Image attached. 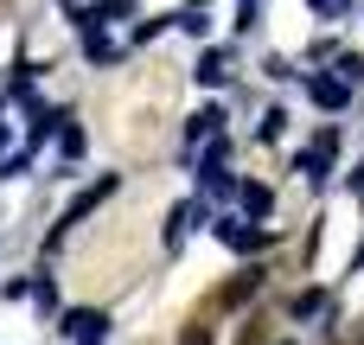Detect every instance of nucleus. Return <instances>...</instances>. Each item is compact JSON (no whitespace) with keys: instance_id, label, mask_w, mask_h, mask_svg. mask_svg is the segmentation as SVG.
I'll list each match as a JSON object with an SVG mask.
<instances>
[{"instance_id":"obj_3","label":"nucleus","mask_w":364,"mask_h":345,"mask_svg":"<svg viewBox=\"0 0 364 345\" xmlns=\"http://www.w3.org/2000/svg\"><path fill=\"white\" fill-rule=\"evenodd\" d=\"M58 333L77 339V345H96L102 333H109V314H96V307H70V314L58 320Z\"/></svg>"},{"instance_id":"obj_5","label":"nucleus","mask_w":364,"mask_h":345,"mask_svg":"<svg viewBox=\"0 0 364 345\" xmlns=\"http://www.w3.org/2000/svg\"><path fill=\"white\" fill-rule=\"evenodd\" d=\"M218 122H224L218 109H198V115H192V128H186V154H198L205 141H218Z\"/></svg>"},{"instance_id":"obj_6","label":"nucleus","mask_w":364,"mask_h":345,"mask_svg":"<svg viewBox=\"0 0 364 345\" xmlns=\"http://www.w3.org/2000/svg\"><path fill=\"white\" fill-rule=\"evenodd\" d=\"M192 224H198V205H179V211H173V218H166V250H179V243H186V230H192Z\"/></svg>"},{"instance_id":"obj_1","label":"nucleus","mask_w":364,"mask_h":345,"mask_svg":"<svg viewBox=\"0 0 364 345\" xmlns=\"http://www.w3.org/2000/svg\"><path fill=\"white\" fill-rule=\"evenodd\" d=\"M102 198H115V173H102L90 192H77V198H70V211H64V218H58V230H51V250H58V243H64V237H70V230H77V224H83Z\"/></svg>"},{"instance_id":"obj_2","label":"nucleus","mask_w":364,"mask_h":345,"mask_svg":"<svg viewBox=\"0 0 364 345\" xmlns=\"http://www.w3.org/2000/svg\"><path fill=\"white\" fill-rule=\"evenodd\" d=\"M218 243H224V250L256 256V250H269V230H256L250 218H218Z\"/></svg>"},{"instance_id":"obj_11","label":"nucleus","mask_w":364,"mask_h":345,"mask_svg":"<svg viewBox=\"0 0 364 345\" xmlns=\"http://www.w3.org/2000/svg\"><path fill=\"white\" fill-rule=\"evenodd\" d=\"M179 345H211V333H205V327H186V339Z\"/></svg>"},{"instance_id":"obj_9","label":"nucleus","mask_w":364,"mask_h":345,"mask_svg":"<svg viewBox=\"0 0 364 345\" xmlns=\"http://www.w3.org/2000/svg\"><path fill=\"white\" fill-rule=\"evenodd\" d=\"M320 307H326V294H320V288H307V294H301V301H294V314H301V320H314V314H320Z\"/></svg>"},{"instance_id":"obj_8","label":"nucleus","mask_w":364,"mask_h":345,"mask_svg":"<svg viewBox=\"0 0 364 345\" xmlns=\"http://www.w3.org/2000/svg\"><path fill=\"white\" fill-rule=\"evenodd\" d=\"M256 288H262V275H237V282H230V307H243Z\"/></svg>"},{"instance_id":"obj_4","label":"nucleus","mask_w":364,"mask_h":345,"mask_svg":"<svg viewBox=\"0 0 364 345\" xmlns=\"http://www.w3.org/2000/svg\"><path fill=\"white\" fill-rule=\"evenodd\" d=\"M307 90H314L320 109H346V102H352V83H346V77H314Z\"/></svg>"},{"instance_id":"obj_10","label":"nucleus","mask_w":364,"mask_h":345,"mask_svg":"<svg viewBox=\"0 0 364 345\" xmlns=\"http://www.w3.org/2000/svg\"><path fill=\"white\" fill-rule=\"evenodd\" d=\"M198 77H205V83H224V58H218V51H205V64H198Z\"/></svg>"},{"instance_id":"obj_7","label":"nucleus","mask_w":364,"mask_h":345,"mask_svg":"<svg viewBox=\"0 0 364 345\" xmlns=\"http://www.w3.org/2000/svg\"><path fill=\"white\" fill-rule=\"evenodd\" d=\"M237 198H243L250 218H269V186H237Z\"/></svg>"},{"instance_id":"obj_12","label":"nucleus","mask_w":364,"mask_h":345,"mask_svg":"<svg viewBox=\"0 0 364 345\" xmlns=\"http://www.w3.org/2000/svg\"><path fill=\"white\" fill-rule=\"evenodd\" d=\"M128 6H134V0H102V13H128ZM102 13H96V19H102Z\"/></svg>"}]
</instances>
